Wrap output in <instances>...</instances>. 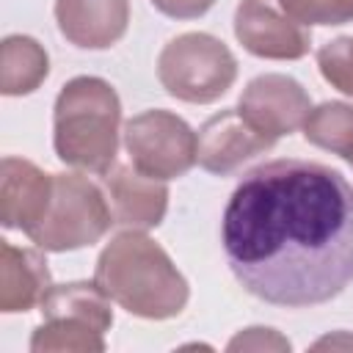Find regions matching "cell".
Segmentation results:
<instances>
[{"label":"cell","mask_w":353,"mask_h":353,"mask_svg":"<svg viewBox=\"0 0 353 353\" xmlns=\"http://www.w3.org/2000/svg\"><path fill=\"white\" fill-rule=\"evenodd\" d=\"M221 240L254 298L287 309L328 303L353 281V188L314 160H268L232 190Z\"/></svg>","instance_id":"cell-1"},{"label":"cell","mask_w":353,"mask_h":353,"mask_svg":"<svg viewBox=\"0 0 353 353\" xmlns=\"http://www.w3.org/2000/svg\"><path fill=\"white\" fill-rule=\"evenodd\" d=\"M97 287L124 312L143 320H171L190 298L188 279L168 251L141 229H124L99 251Z\"/></svg>","instance_id":"cell-2"},{"label":"cell","mask_w":353,"mask_h":353,"mask_svg":"<svg viewBox=\"0 0 353 353\" xmlns=\"http://www.w3.org/2000/svg\"><path fill=\"white\" fill-rule=\"evenodd\" d=\"M121 99L116 88L94 74L72 77L61 85L52 108V146L61 163L108 174L119 154Z\"/></svg>","instance_id":"cell-3"},{"label":"cell","mask_w":353,"mask_h":353,"mask_svg":"<svg viewBox=\"0 0 353 353\" xmlns=\"http://www.w3.org/2000/svg\"><path fill=\"white\" fill-rule=\"evenodd\" d=\"M113 226L108 196L83 174H52V199L44 218L28 232L41 251L63 254L99 243Z\"/></svg>","instance_id":"cell-4"},{"label":"cell","mask_w":353,"mask_h":353,"mask_svg":"<svg viewBox=\"0 0 353 353\" xmlns=\"http://www.w3.org/2000/svg\"><path fill=\"white\" fill-rule=\"evenodd\" d=\"M157 80L174 99L210 105L234 85L237 58L212 33H179L157 55Z\"/></svg>","instance_id":"cell-5"},{"label":"cell","mask_w":353,"mask_h":353,"mask_svg":"<svg viewBox=\"0 0 353 353\" xmlns=\"http://www.w3.org/2000/svg\"><path fill=\"white\" fill-rule=\"evenodd\" d=\"M124 149L141 174L168 182L196 165L199 138L182 116L152 108L124 124Z\"/></svg>","instance_id":"cell-6"},{"label":"cell","mask_w":353,"mask_h":353,"mask_svg":"<svg viewBox=\"0 0 353 353\" xmlns=\"http://www.w3.org/2000/svg\"><path fill=\"white\" fill-rule=\"evenodd\" d=\"M234 36L256 58L298 61L312 47L306 25L295 22L281 0H240L234 8Z\"/></svg>","instance_id":"cell-7"},{"label":"cell","mask_w":353,"mask_h":353,"mask_svg":"<svg viewBox=\"0 0 353 353\" xmlns=\"http://www.w3.org/2000/svg\"><path fill=\"white\" fill-rule=\"evenodd\" d=\"M237 110L245 116V121L254 130H259L268 141L276 143L279 138L292 135L295 130L303 127L312 110V99L295 77L268 72L254 77L243 88L237 99Z\"/></svg>","instance_id":"cell-8"},{"label":"cell","mask_w":353,"mask_h":353,"mask_svg":"<svg viewBox=\"0 0 353 353\" xmlns=\"http://www.w3.org/2000/svg\"><path fill=\"white\" fill-rule=\"evenodd\" d=\"M196 138H199L196 163L204 171L218 174V176L232 174L248 157L273 146V141H268L259 130H254L237 108H226V110L210 116L199 127Z\"/></svg>","instance_id":"cell-9"},{"label":"cell","mask_w":353,"mask_h":353,"mask_svg":"<svg viewBox=\"0 0 353 353\" xmlns=\"http://www.w3.org/2000/svg\"><path fill=\"white\" fill-rule=\"evenodd\" d=\"M52 199V174L25 157L6 154L0 163V221L6 229L30 232Z\"/></svg>","instance_id":"cell-10"},{"label":"cell","mask_w":353,"mask_h":353,"mask_svg":"<svg viewBox=\"0 0 353 353\" xmlns=\"http://www.w3.org/2000/svg\"><path fill=\"white\" fill-rule=\"evenodd\" d=\"M105 193L113 210V223L124 229H154L168 210V188L163 179L141 174L132 163L113 165L105 174Z\"/></svg>","instance_id":"cell-11"},{"label":"cell","mask_w":353,"mask_h":353,"mask_svg":"<svg viewBox=\"0 0 353 353\" xmlns=\"http://www.w3.org/2000/svg\"><path fill=\"white\" fill-rule=\"evenodd\" d=\"M61 36L80 50L113 47L130 25V0H55Z\"/></svg>","instance_id":"cell-12"},{"label":"cell","mask_w":353,"mask_h":353,"mask_svg":"<svg viewBox=\"0 0 353 353\" xmlns=\"http://www.w3.org/2000/svg\"><path fill=\"white\" fill-rule=\"evenodd\" d=\"M50 287V268L41 248H19L11 240H0V312H30Z\"/></svg>","instance_id":"cell-13"},{"label":"cell","mask_w":353,"mask_h":353,"mask_svg":"<svg viewBox=\"0 0 353 353\" xmlns=\"http://www.w3.org/2000/svg\"><path fill=\"white\" fill-rule=\"evenodd\" d=\"M110 298L97 287V281H69V284H52L47 295L41 298L39 309L41 317H69L83 320L94 325L97 331L108 334L113 325V309Z\"/></svg>","instance_id":"cell-14"},{"label":"cell","mask_w":353,"mask_h":353,"mask_svg":"<svg viewBox=\"0 0 353 353\" xmlns=\"http://www.w3.org/2000/svg\"><path fill=\"white\" fill-rule=\"evenodd\" d=\"M50 74V55L33 36H6L0 44V91L6 97L33 94Z\"/></svg>","instance_id":"cell-15"},{"label":"cell","mask_w":353,"mask_h":353,"mask_svg":"<svg viewBox=\"0 0 353 353\" xmlns=\"http://www.w3.org/2000/svg\"><path fill=\"white\" fill-rule=\"evenodd\" d=\"M303 138L325 152L339 154L350 163L353 157V105L347 102H320L309 110L303 121Z\"/></svg>","instance_id":"cell-16"},{"label":"cell","mask_w":353,"mask_h":353,"mask_svg":"<svg viewBox=\"0 0 353 353\" xmlns=\"http://www.w3.org/2000/svg\"><path fill=\"white\" fill-rule=\"evenodd\" d=\"M33 353H52V350H74V353H102L105 334L83 320L69 317H50L33 328L30 336Z\"/></svg>","instance_id":"cell-17"},{"label":"cell","mask_w":353,"mask_h":353,"mask_svg":"<svg viewBox=\"0 0 353 353\" xmlns=\"http://www.w3.org/2000/svg\"><path fill=\"white\" fill-rule=\"evenodd\" d=\"M323 80L345 97H353V36H339L317 50Z\"/></svg>","instance_id":"cell-18"},{"label":"cell","mask_w":353,"mask_h":353,"mask_svg":"<svg viewBox=\"0 0 353 353\" xmlns=\"http://www.w3.org/2000/svg\"><path fill=\"white\" fill-rule=\"evenodd\" d=\"M281 8L306 28L353 22V0H281Z\"/></svg>","instance_id":"cell-19"},{"label":"cell","mask_w":353,"mask_h":353,"mask_svg":"<svg viewBox=\"0 0 353 353\" xmlns=\"http://www.w3.org/2000/svg\"><path fill=\"white\" fill-rule=\"evenodd\" d=\"M290 347L292 345L287 336H281L276 328H262V325L234 334L226 345V350H290Z\"/></svg>","instance_id":"cell-20"},{"label":"cell","mask_w":353,"mask_h":353,"mask_svg":"<svg viewBox=\"0 0 353 353\" xmlns=\"http://www.w3.org/2000/svg\"><path fill=\"white\" fill-rule=\"evenodd\" d=\"M152 6L171 19H196L207 14L215 6V0H152Z\"/></svg>","instance_id":"cell-21"},{"label":"cell","mask_w":353,"mask_h":353,"mask_svg":"<svg viewBox=\"0 0 353 353\" xmlns=\"http://www.w3.org/2000/svg\"><path fill=\"white\" fill-rule=\"evenodd\" d=\"M353 347V336H347V334H336V336H323V339H317L314 342V350H320V347Z\"/></svg>","instance_id":"cell-22"},{"label":"cell","mask_w":353,"mask_h":353,"mask_svg":"<svg viewBox=\"0 0 353 353\" xmlns=\"http://www.w3.org/2000/svg\"><path fill=\"white\" fill-rule=\"evenodd\" d=\"M350 165H353V157H350Z\"/></svg>","instance_id":"cell-23"}]
</instances>
